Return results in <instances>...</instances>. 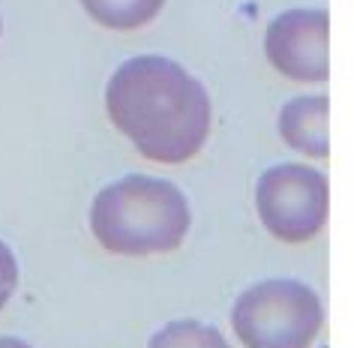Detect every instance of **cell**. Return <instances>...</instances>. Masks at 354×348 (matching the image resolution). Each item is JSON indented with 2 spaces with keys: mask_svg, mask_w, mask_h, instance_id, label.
Listing matches in <instances>:
<instances>
[{
  "mask_svg": "<svg viewBox=\"0 0 354 348\" xmlns=\"http://www.w3.org/2000/svg\"><path fill=\"white\" fill-rule=\"evenodd\" d=\"M111 127L150 163L180 165L201 154L214 127V102L180 60L132 55L105 82Z\"/></svg>",
  "mask_w": 354,
  "mask_h": 348,
  "instance_id": "cell-1",
  "label": "cell"
},
{
  "mask_svg": "<svg viewBox=\"0 0 354 348\" xmlns=\"http://www.w3.org/2000/svg\"><path fill=\"white\" fill-rule=\"evenodd\" d=\"M87 228L111 255H165L187 240L192 204L168 177L129 172L96 190L87 208Z\"/></svg>",
  "mask_w": 354,
  "mask_h": 348,
  "instance_id": "cell-2",
  "label": "cell"
},
{
  "mask_svg": "<svg viewBox=\"0 0 354 348\" xmlns=\"http://www.w3.org/2000/svg\"><path fill=\"white\" fill-rule=\"evenodd\" d=\"M324 300L295 276H268L237 294L228 312L241 348H313L324 330Z\"/></svg>",
  "mask_w": 354,
  "mask_h": 348,
  "instance_id": "cell-3",
  "label": "cell"
},
{
  "mask_svg": "<svg viewBox=\"0 0 354 348\" xmlns=\"http://www.w3.org/2000/svg\"><path fill=\"white\" fill-rule=\"evenodd\" d=\"M252 201L259 222L273 240L304 246L327 226L330 183L309 163H273L255 177Z\"/></svg>",
  "mask_w": 354,
  "mask_h": 348,
  "instance_id": "cell-4",
  "label": "cell"
},
{
  "mask_svg": "<svg viewBox=\"0 0 354 348\" xmlns=\"http://www.w3.org/2000/svg\"><path fill=\"white\" fill-rule=\"evenodd\" d=\"M261 48L282 78L324 84L330 78V12L324 6H288L268 21Z\"/></svg>",
  "mask_w": 354,
  "mask_h": 348,
  "instance_id": "cell-5",
  "label": "cell"
},
{
  "mask_svg": "<svg viewBox=\"0 0 354 348\" xmlns=\"http://www.w3.org/2000/svg\"><path fill=\"white\" fill-rule=\"evenodd\" d=\"M277 132L291 150L306 159L330 156V96L300 93L277 114Z\"/></svg>",
  "mask_w": 354,
  "mask_h": 348,
  "instance_id": "cell-6",
  "label": "cell"
},
{
  "mask_svg": "<svg viewBox=\"0 0 354 348\" xmlns=\"http://www.w3.org/2000/svg\"><path fill=\"white\" fill-rule=\"evenodd\" d=\"M87 19L105 30H141L162 12L168 0H78Z\"/></svg>",
  "mask_w": 354,
  "mask_h": 348,
  "instance_id": "cell-7",
  "label": "cell"
},
{
  "mask_svg": "<svg viewBox=\"0 0 354 348\" xmlns=\"http://www.w3.org/2000/svg\"><path fill=\"white\" fill-rule=\"evenodd\" d=\"M145 348H232L216 324L201 318H171L150 333Z\"/></svg>",
  "mask_w": 354,
  "mask_h": 348,
  "instance_id": "cell-8",
  "label": "cell"
},
{
  "mask_svg": "<svg viewBox=\"0 0 354 348\" xmlns=\"http://www.w3.org/2000/svg\"><path fill=\"white\" fill-rule=\"evenodd\" d=\"M19 276H21L19 258H15L12 246L6 240H0V312L12 300L15 289H19Z\"/></svg>",
  "mask_w": 354,
  "mask_h": 348,
  "instance_id": "cell-9",
  "label": "cell"
},
{
  "mask_svg": "<svg viewBox=\"0 0 354 348\" xmlns=\"http://www.w3.org/2000/svg\"><path fill=\"white\" fill-rule=\"evenodd\" d=\"M0 348H33V345L15 333H0Z\"/></svg>",
  "mask_w": 354,
  "mask_h": 348,
  "instance_id": "cell-10",
  "label": "cell"
},
{
  "mask_svg": "<svg viewBox=\"0 0 354 348\" xmlns=\"http://www.w3.org/2000/svg\"><path fill=\"white\" fill-rule=\"evenodd\" d=\"M0 37H3V19H0Z\"/></svg>",
  "mask_w": 354,
  "mask_h": 348,
  "instance_id": "cell-11",
  "label": "cell"
},
{
  "mask_svg": "<svg viewBox=\"0 0 354 348\" xmlns=\"http://www.w3.org/2000/svg\"><path fill=\"white\" fill-rule=\"evenodd\" d=\"M318 348H327V345H318Z\"/></svg>",
  "mask_w": 354,
  "mask_h": 348,
  "instance_id": "cell-12",
  "label": "cell"
}]
</instances>
